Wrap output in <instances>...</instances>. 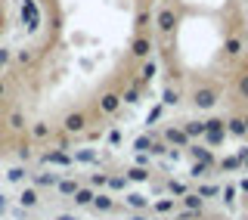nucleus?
Returning a JSON list of instances; mask_svg holds the SVG:
<instances>
[{
	"label": "nucleus",
	"instance_id": "obj_2",
	"mask_svg": "<svg viewBox=\"0 0 248 220\" xmlns=\"http://www.w3.org/2000/svg\"><path fill=\"white\" fill-rule=\"evenodd\" d=\"M34 202H37L34 192H25V195H22V205H34Z\"/></svg>",
	"mask_w": 248,
	"mask_h": 220
},
{
	"label": "nucleus",
	"instance_id": "obj_1",
	"mask_svg": "<svg viewBox=\"0 0 248 220\" xmlns=\"http://www.w3.org/2000/svg\"><path fill=\"white\" fill-rule=\"evenodd\" d=\"M78 205H87V202H93V192H78Z\"/></svg>",
	"mask_w": 248,
	"mask_h": 220
},
{
	"label": "nucleus",
	"instance_id": "obj_3",
	"mask_svg": "<svg viewBox=\"0 0 248 220\" xmlns=\"http://www.w3.org/2000/svg\"><path fill=\"white\" fill-rule=\"evenodd\" d=\"M22 177H25V171H22V168H13L10 171V180H22Z\"/></svg>",
	"mask_w": 248,
	"mask_h": 220
},
{
	"label": "nucleus",
	"instance_id": "obj_4",
	"mask_svg": "<svg viewBox=\"0 0 248 220\" xmlns=\"http://www.w3.org/2000/svg\"><path fill=\"white\" fill-rule=\"evenodd\" d=\"M59 220H75V217H59Z\"/></svg>",
	"mask_w": 248,
	"mask_h": 220
},
{
	"label": "nucleus",
	"instance_id": "obj_5",
	"mask_svg": "<svg viewBox=\"0 0 248 220\" xmlns=\"http://www.w3.org/2000/svg\"><path fill=\"white\" fill-rule=\"evenodd\" d=\"M0 93H3V84H0Z\"/></svg>",
	"mask_w": 248,
	"mask_h": 220
}]
</instances>
